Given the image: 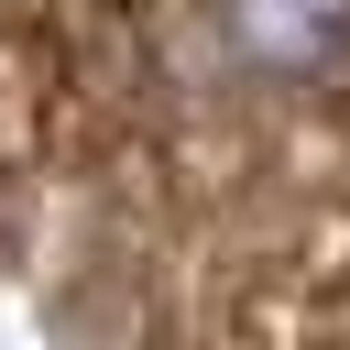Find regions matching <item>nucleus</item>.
<instances>
[{
	"mask_svg": "<svg viewBox=\"0 0 350 350\" xmlns=\"http://www.w3.org/2000/svg\"><path fill=\"white\" fill-rule=\"evenodd\" d=\"M208 66L241 88L350 77V0H208Z\"/></svg>",
	"mask_w": 350,
	"mask_h": 350,
	"instance_id": "f257e3e1",
	"label": "nucleus"
}]
</instances>
